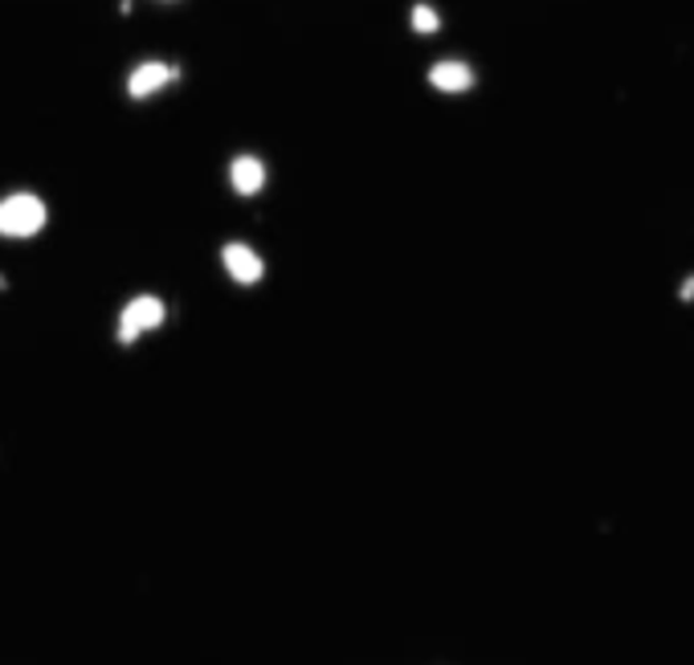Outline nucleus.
I'll list each match as a JSON object with an SVG mask.
<instances>
[{"instance_id":"nucleus-1","label":"nucleus","mask_w":694,"mask_h":665,"mask_svg":"<svg viewBox=\"0 0 694 665\" xmlns=\"http://www.w3.org/2000/svg\"><path fill=\"white\" fill-rule=\"evenodd\" d=\"M46 225V201L33 192H13L0 201V238H33Z\"/></svg>"},{"instance_id":"nucleus-2","label":"nucleus","mask_w":694,"mask_h":665,"mask_svg":"<svg viewBox=\"0 0 694 665\" xmlns=\"http://www.w3.org/2000/svg\"><path fill=\"white\" fill-rule=\"evenodd\" d=\"M164 319H168L164 299H155V294H139V299H131L123 311H119L114 340L123 343V347H131L139 335H148V331H155V326H164Z\"/></svg>"},{"instance_id":"nucleus-3","label":"nucleus","mask_w":694,"mask_h":665,"mask_svg":"<svg viewBox=\"0 0 694 665\" xmlns=\"http://www.w3.org/2000/svg\"><path fill=\"white\" fill-rule=\"evenodd\" d=\"M184 70L177 62H164V58H148V62H139L131 74H127V94L135 102H148L155 94H164L168 87H177Z\"/></svg>"},{"instance_id":"nucleus-4","label":"nucleus","mask_w":694,"mask_h":665,"mask_svg":"<svg viewBox=\"0 0 694 665\" xmlns=\"http://www.w3.org/2000/svg\"><path fill=\"white\" fill-rule=\"evenodd\" d=\"M425 82H430L437 94H445V99H457V94H470V90L479 87V70H474V62H470V58H457V53H450V58H437V62H430V70H425Z\"/></svg>"},{"instance_id":"nucleus-5","label":"nucleus","mask_w":694,"mask_h":665,"mask_svg":"<svg viewBox=\"0 0 694 665\" xmlns=\"http://www.w3.org/2000/svg\"><path fill=\"white\" fill-rule=\"evenodd\" d=\"M221 265H225V274L233 278L238 286H258L265 278L262 253L253 250L250 241H225V245H221Z\"/></svg>"},{"instance_id":"nucleus-6","label":"nucleus","mask_w":694,"mask_h":665,"mask_svg":"<svg viewBox=\"0 0 694 665\" xmlns=\"http://www.w3.org/2000/svg\"><path fill=\"white\" fill-rule=\"evenodd\" d=\"M265 180H270V168H265L262 155L241 151V155L229 160V189L238 192V197H258L265 189Z\"/></svg>"},{"instance_id":"nucleus-7","label":"nucleus","mask_w":694,"mask_h":665,"mask_svg":"<svg viewBox=\"0 0 694 665\" xmlns=\"http://www.w3.org/2000/svg\"><path fill=\"white\" fill-rule=\"evenodd\" d=\"M409 29H413L416 38H437V33L445 29L442 9H437L433 0H413V9H409Z\"/></svg>"},{"instance_id":"nucleus-8","label":"nucleus","mask_w":694,"mask_h":665,"mask_svg":"<svg viewBox=\"0 0 694 665\" xmlns=\"http://www.w3.org/2000/svg\"><path fill=\"white\" fill-rule=\"evenodd\" d=\"M678 299H682V302H691V299H694V274H691V278H682Z\"/></svg>"},{"instance_id":"nucleus-9","label":"nucleus","mask_w":694,"mask_h":665,"mask_svg":"<svg viewBox=\"0 0 694 665\" xmlns=\"http://www.w3.org/2000/svg\"><path fill=\"white\" fill-rule=\"evenodd\" d=\"M160 4H177V0H160Z\"/></svg>"}]
</instances>
